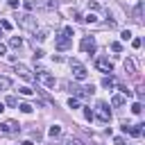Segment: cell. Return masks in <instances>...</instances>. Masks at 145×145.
<instances>
[{
  "label": "cell",
  "instance_id": "e575fe53",
  "mask_svg": "<svg viewBox=\"0 0 145 145\" xmlns=\"http://www.w3.org/2000/svg\"><path fill=\"white\" fill-rule=\"evenodd\" d=\"M43 54H45V52H43V50H39V48H36V50H34V59H41V57H43Z\"/></svg>",
  "mask_w": 145,
  "mask_h": 145
},
{
  "label": "cell",
  "instance_id": "ffe728a7",
  "mask_svg": "<svg viewBox=\"0 0 145 145\" xmlns=\"http://www.w3.org/2000/svg\"><path fill=\"white\" fill-rule=\"evenodd\" d=\"M48 34H50L48 29H41V32H39L36 36H34V41H45V39H48Z\"/></svg>",
  "mask_w": 145,
  "mask_h": 145
},
{
  "label": "cell",
  "instance_id": "4dcf8cb0",
  "mask_svg": "<svg viewBox=\"0 0 145 145\" xmlns=\"http://www.w3.org/2000/svg\"><path fill=\"white\" fill-rule=\"evenodd\" d=\"M0 27H2V29H7V32H9V29H11V23H9V20H0Z\"/></svg>",
  "mask_w": 145,
  "mask_h": 145
},
{
  "label": "cell",
  "instance_id": "f35d334b",
  "mask_svg": "<svg viewBox=\"0 0 145 145\" xmlns=\"http://www.w3.org/2000/svg\"><path fill=\"white\" fill-rule=\"evenodd\" d=\"M20 145H34V143H32V140H23Z\"/></svg>",
  "mask_w": 145,
  "mask_h": 145
},
{
  "label": "cell",
  "instance_id": "1f68e13d",
  "mask_svg": "<svg viewBox=\"0 0 145 145\" xmlns=\"http://www.w3.org/2000/svg\"><path fill=\"white\" fill-rule=\"evenodd\" d=\"M131 45H134V48H136V50H138V48H140V45H143V41H140V39H138V36H136V39H131Z\"/></svg>",
  "mask_w": 145,
  "mask_h": 145
},
{
  "label": "cell",
  "instance_id": "603a6c76",
  "mask_svg": "<svg viewBox=\"0 0 145 145\" xmlns=\"http://www.w3.org/2000/svg\"><path fill=\"white\" fill-rule=\"evenodd\" d=\"M84 116H86V120H95V113L91 111V106H84Z\"/></svg>",
  "mask_w": 145,
  "mask_h": 145
},
{
  "label": "cell",
  "instance_id": "8d00e7d4",
  "mask_svg": "<svg viewBox=\"0 0 145 145\" xmlns=\"http://www.w3.org/2000/svg\"><path fill=\"white\" fill-rule=\"evenodd\" d=\"M88 9H93V11H95V9H100V5H97V2H88Z\"/></svg>",
  "mask_w": 145,
  "mask_h": 145
},
{
  "label": "cell",
  "instance_id": "ac0fdd59",
  "mask_svg": "<svg viewBox=\"0 0 145 145\" xmlns=\"http://www.w3.org/2000/svg\"><path fill=\"white\" fill-rule=\"evenodd\" d=\"M9 86H11V79H9V77H2V75H0V91H7Z\"/></svg>",
  "mask_w": 145,
  "mask_h": 145
},
{
  "label": "cell",
  "instance_id": "d4e9b609",
  "mask_svg": "<svg viewBox=\"0 0 145 145\" xmlns=\"http://www.w3.org/2000/svg\"><path fill=\"white\" fill-rule=\"evenodd\" d=\"M18 91H20V93H23V95H34V91H32V88H29V86H20V88H18Z\"/></svg>",
  "mask_w": 145,
  "mask_h": 145
},
{
  "label": "cell",
  "instance_id": "836d02e7",
  "mask_svg": "<svg viewBox=\"0 0 145 145\" xmlns=\"http://www.w3.org/2000/svg\"><path fill=\"white\" fill-rule=\"evenodd\" d=\"M66 145H84V143H82V140H79V138H70V140H68V143H66Z\"/></svg>",
  "mask_w": 145,
  "mask_h": 145
},
{
  "label": "cell",
  "instance_id": "ba28073f",
  "mask_svg": "<svg viewBox=\"0 0 145 145\" xmlns=\"http://www.w3.org/2000/svg\"><path fill=\"white\" fill-rule=\"evenodd\" d=\"M95 68H97V70H102V72H113V63H111L106 57L95 59Z\"/></svg>",
  "mask_w": 145,
  "mask_h": 145
},
{
  "label": "cell",
  "instance_id": "83f0119b",
  "mask_svg": "<svg viewBox=\"0 0 145 145\" xmlns=\"http://www.w3.org/2000/svg\"><path fill=\"white\" fill-rule=\"evenodd\" d=\"M111 50H113V52H122V45H120L118 41H113V43H111Z\"/></svg>",
  "mask_w": 145,
  "mask_h": 145
},
{
  "label": "cell",
  "instance_id": "f1b7e54d",
  "mask_svg": "<svg viewBox=\"0 0 145 145\" xmlns=\"http://www.w3.org/2000/svg\"><path fill=\"white\" fill-rule=\"evenodd\" d=\"M68 106H70V109H77V106H79L77 97H70V100H68Z\"/></svg>",
  "mask_w": 145,
  "mask_h": 145
},
{
  "label": "cell",
  "instance_id": "8fae6325",
  "mask_svg": "<svg viewBox=\"0 0 145 145\" xmlns=\"http://www.w3.org/2000/svg\"><path fill=\"white\" fill-rule=\"evenodd\" d=\"M143 127H145V125H134V127H131V125L125 122V125H122V131L129 134V136H136V138H138V136L143 134Z\"/></svg>",
  "mask_w": 145,
  "mask_h": 145
},
{
  "label": "cell",
  "instance_id": "4316f807",
  "mask_svg": "<svg viewBox=\"0 0 145 145\" xmlns=\"http://www.w3.org/2000/svg\"><path fill=\"white\" fill-rule=\"evenodd\" d=\"M120 36H122V41H129V39L134 36V34H131L129 29H122V34H120Z\"/></svg>",
  "mask_w": 145,
  "mask_h": 145
},
{
  "label": "cell",
  "instance_id": "52a82bcc",
  "mask_svg": "<svg viewBox=\"0 0 145 145\" xmlns=\"http://www.w3.org/2000/svg\"><path fill=\"white\" fill-rule=\"evenodd\" d=\"M79 48H82V52H86V54H95V39H93V36H84L82 43H79Z\"/></svg>",
  "mask_w": 145,
  "mask_h": 145
},
{
  "label": "cell",
  "instance_id": "60d3db41",
  "mask_svg": "<svg viewBox=\"0 0 145 145\" xmlns=\"http://www.w3.org/2000/svg\"><path fill=\"white\" fill-rule=\"evenodd\" d=\"M0 36H2V27H0Z\"/></svg>",
  "mask_w": 145,
  "mask_h": 145
},
{
  "label": "cell",
  "instance_id": "5b68a950",
  "mask_svg": "<svg viewBox=\"0 0 145 145\" xmlns=\"http://www.w3.org/2000/svg\"><path fill=\"white\" fill-rule=\"evenodd\" d=\"M0 131H2V134H7V136H14V134H18V131H20V125H18L16 120H5V122L0 125Z\"/></svg>",
  "mask_w": 145,
  "mask_h": 145
},
{
  "label": "cell",
  "instance_id": "3957f363",
  "mask_svg": "<svg viewBox=\"0 0 145 145\" xmlns=\"http://www.w3.org/2000/svg\"><path fill=\"white\" fill-rule=\"evenodd\" d=\"M70 70H72V77H75L77 82H84V79H86V75H88V72H86V68H84L77 59H70Z\"/></svg>",
  "mask_w": 145,
  "mask_h": 145
},
{
  "label": "cell",
  "instance_id": "e0dca14e",
  "mask_svg": "<svg viewBox=\"0 0 145 145\" xmlns=\"http://www.w3.org/2000/svg\"><path fill=\"white\" fill-rule=\"evenodd\" d=\"M48 136H50V138L61 136V127H59V125H52V127H50V131H48Z\"/></svg>",
  "mask_w": 145,
  "mask_h": 145
},
{
  "label": "cell",
  "instance_id": "5bb4252c",
  "mask_svg": "<svg viewBox=\"0 0 145 145\" xmlns=\"http://www.w3.org/2000/svg\"><path fill=\"white\" fill-rule=\"evenodd\" d=\"M9 45H11L14 50H20V48H23V39H18V36H11V39H9Z\"/></svg>",
  "mask_w": 145,
  "mask_h": 145
},
{
  "label": "cell",
  "instance_id": "d6a6232c",
  "mask_svg": "<svg viewBox=\"0 0 145 145\" xmlns=\"http://www.w3.org/2000/svg\"><path fill=\"white\" fill-rule=\"evenodd\" d=\"M113 145H125V138H122V136H116V138H113Z\"/></svg>",
  "mask_w": 145,
  "mask_h": 145
},
{
  "label": "cell",
  "instance_id": "6da1fadb",
  "mask_svg": "<svg viewBox=\"0 0 145 145\" xmlns=\"http://www.w3.org/2000/svg\"><path fill=\"white\" fill-rule=\"evenodd\" d=\"M16 23H18L23 29L36 32V18H34L32 14H18V16H16Z\"/></svg>",
  "mask_w": 145,
  "mask_h": 145
},
{
  "label": "cell",
  "instance_id": "74e56055",
  "mask_svg": "<svg viewBox=\"0 0 145 145\" xmlns=\"http://www.w3.org/2000/svg\"><path fill=\"white\" fill-rule=\"evenodd\" d=\"M5 52H7V48H5V43H0V57H2Z\"/></svg>",
  "mask_w": 145,
  "mask_h": 145
},
{
  "label": "cell",
  "instance_id": "7a4b0ae2",
  "mask_svg": "<svg viewBox=\"0 0 145 145\" xmlns=\"http://www.w3.org/2000/svg\"><path fill=\"white\" fill-rule=\"evenodd\" d=\"M68 86V91L72 93V95H77V97H88L93 91H95V86L93 84H86V86H77V84H66Z\"/></svg>",
  "mask_w": 145,
  "mask_h": 145
},
{
  "label": "cell",
  "instance_id": "30bf717a",
  "mask_svg": "<svg viewBox=\"0 0 145 145\" xmlns=\"http://www.w3.org/2000/svg\"><path fill=\"white\" fill-rule=\"evenodd\" d=\"M34 79H39V82H43L45 86H54V84H57V82H54V77H52V75H48V72H45L43 68H41V70L36 72V77H34Z\"/></svg>",
  "mask_w": 145,
  "mask_h": 145
},
{
  "label": "cell",
  "instance_id": "d6986e66",
  "mask_svg": "<svg viewBox=\"0 0 145 145\" xmlns=\"http://www.w3.org/2000/svg\"><path fill=\"white\" fill-rule=\"evenodd\" d=\"M39 5H41V7H45V9H54V7H57V2H54V0H41Z\"/></svg>",
  "mask_w": 145,
  "mask_h": 145
},
{
  "label": "cell",
  "instance_id": "4fadbf2b",
  "mask_svg": "<svg viewBox=\"0 0 145 145\" xmlns=\"http://www.w3.org/2000/svg\"><path fill=\"white\" fill-rule=\"evenodd\" d=\"M125 72L127 75H136V66H134L131 59H125Z\"/></svg>",
  "mask_w": 145,
  "mask_h": 145
},
{
  "label": "cell",
  "instance_id": "d590c367",
  "mask_svg": "<svg viewBox=\"0 0 145 145\" xmlns=\"http://www.w3.org/2000/svg\"><path fill=\"white\" fill-rule=\"evenodd\" d=\"M18 5H20V0H9V7H11V9H16Z\"/></svg>",
  "mask_w": 145,
  "mask_h": 145
},
{
  "label": "cell",
  "instance_id": "484cf974",
  "mask_svg": "<svg viewBox=\"0 0 145 145\" xmlns=\"http://www.w3.org/2000/svg\"><path fill=\"white\" fill-rule=\"evenodd\" d=\"M131 111H134V113H140V111H143V104H140V102H134V104H131Z\"/></svg>",
  "mask_w": 145,
  "mask_h": 145
},
{
  "label": "cell",
  "instance_id": "b9f144b4",
  "mask_svg": "<svg viewBox=\"0 0 145 145\" xmlns=\"http://www.w3.org/2000/svg\"><path fill=\"white\" fill-rule=\"evenodd\" d=\"M91 145H100V143H91Z\"/></svg>",
  "mask_w": 145,
  "mask_h": 145
},
{
  "label": "cell",
  "instance_id": "277c9868",
  "mask_svg": "<svg viewBox=\"0 0 145 145\" xmlns=\"http://www.w3.org/2000/svg\"><path fill=\"white\" fill-rule=\"evenodd\" d=\"M97 120H100V122H104V125L111 120V111H109V104H106V102H102V100L97 102Z\"/></svg>",
  "mask_w": 145,
  "mask_h": 145
},
{
  "label": "cell",
  "instance_id": "9c48e42d",
  "mask_svg": "<svg viewBox=\"0 0 145 145\" xmlns=\"http://www.w3.org/2000/svg\"><path fill=\"white\" fill-rule=\"evenodd\" d=\"M16 72H18V75H20V77H23L25 82H34V75H32V70H29L27 66L18 63V61H16Z\"/></svg>",
  "mask_w": 145,
  "mask_h": 145
},
{
  "label": "cell",
  "instance_id": "44dd1931",
  "mask_svg": "<svg viewBox=\"0 0 145 145\" xmlns=\"http://www.w3.org/2000/svg\"><path fill=\"white\" fill-rule=\"evenodd\" d=\"M5 104H7V106H18V100H16L14 95H9V97L5 100Z\"/></svg>",
  "mask_w": 145,
  "mask_h": 145
},
{
  "label": "cell",
  "instance_id": "9a60e30c",
  "mask_svg": "<svg viewBox=\"0 0 145 145\" xmlns=\"http://www.w3.org/2000/svg\"><path fill=\"white\" fill-rule=\"evenodd\" d=\"M102 86H104V88H109V91H111V88H113V86H116V79H113V77H111V75H109V77H104V79H102Z\"/></svg>",
  "mask_w": 145,
  "mask_h": 145
},
{
  "label": "cell",
  "instance_id": "2e32d148",
  "mask_svg": "<svg viewBox=\"0 0 145 145\" xmlns=\"http://www.w3.org/2000/svg\"><path fill=\"white\" fill-rule=\"evenodd\" d=\"M125 104V95H113L111 97V106H122Z\"/></svg>",
  "mask_w": 145,
  "mask_h": 145
},
{
  "label": "cell",
  "instance_id": "7c38bea8",
  "mask_svg": "<svg viewBox=\"0 0 145 145\" xmlns=\"http://www.w3.org/2000/svg\"><path fill=\"white\" fill-rule=\"evenodd\" d=\"M134 20H136V23L143 20V2H138V5L134 7Z\"/></svg>",
  "mask_w": 145,
  "mask_h": 145
},
{
  "label": "cell",
  "instance_id": "7402d4cb",
  "mask_svg": "<svg viewBox=\"0 0 145 145\" xmlns=\"http://www.w3.org/2000/svg\"><path fill=\"white\" fill-rule=\"evenodd\" d=\"M18 109H20L23 113H32V109H34V106H32V104H27V102H23V104H20Z\"/></svg>",
  "mask_w": 145,
  "mask_h": 145
},
{
  "label": "cell",
  "instance_id": "cb8c5ba5",
  "mask_svg": "<svg viewBox=\"0 0 145 145\" xmlns=\"http://www.w3.org/2000/svg\"><path fill=\"white\" fill-rule=\"evenodd\" d=\"M82 20H86V23H97V16H95V14H86Z\"/></svg>",
  "mask_w": 145,
  "mask_h": 145
},
{
  "label": "cell",
  "instance_id": "ab89813d",
  "mask_svg": "<svg viewBox=\"0 0 145 145\" xmlns=\"http://www.w3.org/2000/svg\"><path fill=\"white\" fill-rule=\"evenodd\" d=\"M2 111H5V104H2V102H0V113H2Z\"/></svg>",
  "mask_w": 145,
  "mask_h": 145
},
{
  "label": "cell",
  "instance_id": "8992f818",
  "mask_svg": "<svg viewBox=\"0 0 145 145\" xmlns=\"http://www.w3.org/2000/svg\"><path fill=\"white\" fill-rule=\"evenodd\" d=\"M70 45H72V39H70V36H66L63 32L54 36V48H57V50H68Z\"/></svg>",
  "mask_w": 145,
  "mask_h": 145
},
{
  "label": "cell",
  "instance_id": "f546056e",
  "mask_svg": "<svg viewBox=\"0 0 145 145\" xmlns=\"http://www.w3.org/2000/svg\"><path fill=\"white\" fill-rule=\"evenodd\" d=\"M70 16H72V20H82V14H79L77 9H72V11H70Z\"/></svg>",
  "mask_w": 145,
  "mask_h": 145
}]
</instances>
